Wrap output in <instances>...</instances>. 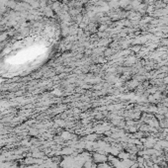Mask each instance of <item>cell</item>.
<instances>
[{
  "mask_svg": "<svg viewBox=\"0 0 168 168\" xmlns=\"http://www.w3.org/2000/svg\"><path fill=\"white\" fill-rule=\"evenodd\" d=\"M94 161L95 162H97V163H103V162H105L108 160V158L105 156V155H102V154H94Z\"/></svg>",
  "mask_w": 168,
  "mask_h": 168,
  "instance_id": "cell-1",
  "label": "cell"
}]
</instances>
